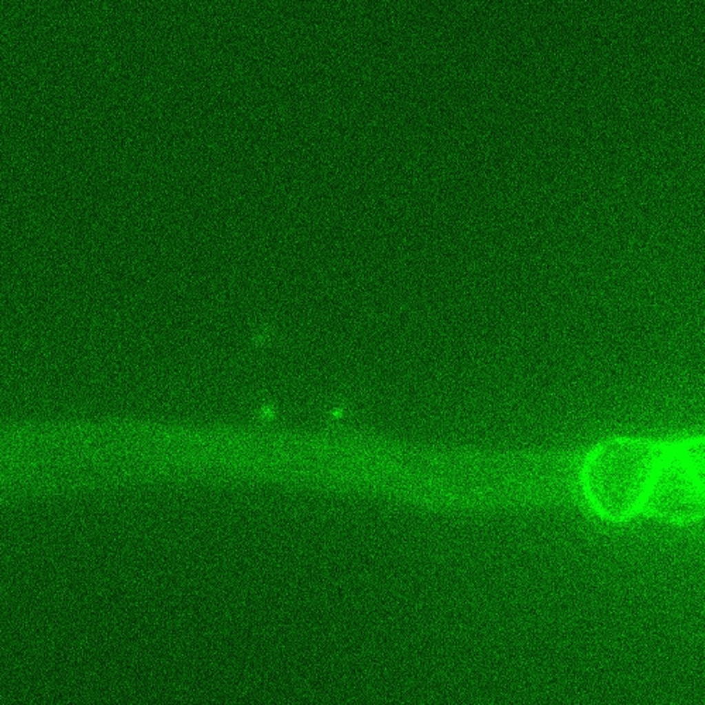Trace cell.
Wrapping results in <instances>:
<instances>
[{
    "mask_svg": "<svg viewBox=\"0 0 705 705\" xmlns=\"http://www.w3.org/2000/svg\"><path fill=\"white\" fill-rule=\"evenodd\" d=\"M666 450V443L645 439L600 443L580 470L582 494L591 509L609 522L643 513Z\"/></svg>",
    "mask_w": 705,
    "mask_h": 705,
    "instance_id": "cell-1",
    "label": "cell"
},
{
    "mask_svg": "<svg viewBox=\"0 0 705 705\" xmlns=\"http://www.w3.org/2000/svg\"><path fill=\"white\" fill-rule=\"evenodd\" d=\"M643 513L677 525L704 516V443L701 439L667 445Z\"/></svg>",
    "mask_w": 705,
    "mask_h": 705,
    "instance_id": "cell-2",
    "label": "cell"
}]
</instances>
